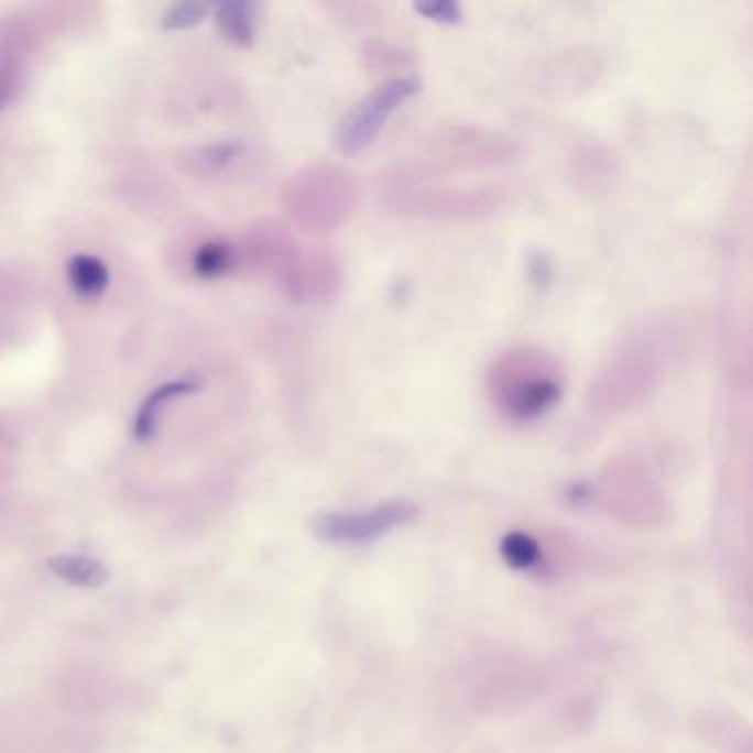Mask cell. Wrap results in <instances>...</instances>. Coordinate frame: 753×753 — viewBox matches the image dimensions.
I'll return each mask as SVG.
<instances>
[{"label":"cell","mask_w":753,"mask_h":753,"mask_svg":"<svg viewBox=\"0 0 753 753\" xmlns=\"http://www.w3.org/2000/svg\"><path fill=\"white\" fill-rule=\"evenodd\" d=\"M489 388L498 410L513 421L544 416L561 399L559 367L539 349H515L504 353L489 375Z\"/></svg>","instance_id":"1"},{"label":"cell","mask_w":753,"mask_h":753,"mask_svg":"<svg viewBox=\"0 0 753 753\" xmlns=\"http://www.w3.org/2000/svg\"><path fill=\"white\" fill-rule=\"evenodd\" d=\"M421 91V80L416 78H394L379 89H373L362 98L338 124L336 146L345 155L360 153L367 149L379 133L385 129L388 120L401 109L410 98Z\"/></svg>","instance_id":"2"},{"label":"cell","mask_w":753,"mask_h":753,"mask_svg":"<svg viewBox=\"0 0 753 753\" xmlns=\"http://www.w3.org/2000/svg\"><path fill=\"white\" fill-rule=\"evenodd\" d=\"M418 509L412 500H392L367 511L320 513L312 520V533L329 544H367L385 537L394 528L412 522Z\"/></svg>","instance_id":"3"},{"label":"cell","mask_w":753,"mask_h":753,"mask_svg":"<svg viewBox=\"0 0 753 753\" xmlns=\"http://www.w3.org/2000/svg\"><path fill=\"white\" fill-rule=\"evenodd\" d=\"M201 390V381L193 379H177V381H168L160 388H155L138 407L135 421H133V438L138 443H149L160 427V414L164 412V407L175 401V399H184L190 394H197Z\"/></svg>","instance_id":"4"},{"label":"cell","mask_w":753,"mask_h":753,"mask_svg":"<svg viewBox=\"0 0 753 753\" xmlns=\"http://www.w3.org/2000/svg\"><path fill=\"white\" fill-rule=\"evenodd\" d=\"M215 21L219 32L239 47H250L257 34V10L243 0H228L215 8Z\"/></svg>","instance_id":"5"},{"label":"cell","mask_w":753,"mask_h":753,"mask_svg":"<svg viewBox=\"0 0 753 753\" xmlns=\"http://www.w3.org/2000/svg\"><path fill=\"white\" fill-rule=\"evenodd\" d=\"M50 570L78 588H100L109 581V568L89 555H56L50 559Z\"/></svg>","instance_id":"6"},{"label":"cell","mask_w":753,"mask_h":753,"mask_svg":"<svg viewBox=\"0 0 753 753\" xmlns=\"http://www.w3.org/2000/svg\"><path fill=\"white\" fill-rule=\"evenodd\" d=\"M67 279L83 298H98L109 287V270L94 254H76L67 263Z\"/></svg>","instance_id":"7"},{"label":"cell","mask_w":753,"mask_h":753,"mask_svg":"<svg viewBox=\"0 0 753 753\" xmlns=\"http://www.w3.org/2000/svg\"><path fill=\"white\" fill-rule=\"evenodd\" d=\"M234 261V252L223 241H208L197 248L193 257V270L201 279H219L223 276Z\"/></svg>","instance_id":"8"},{"label":"cell","mask_w":753,"mask_h":753,"mask_svg":"<svg viewBox=\"0 0 753 753\" xmlns=\"http://www.w3.org/2000/svg\"><path fill=\"white\" fill-rule=\"evenodd\" d=\"M500 553L504 557V561L513 568H531L539 561V546L533 537L524 535V533H511L502 539L500 544Z\"/></svg>","instance_id":"9"},{"label":"cell","mask_w":753,"mask_h":753,"mask_svg":"<svg viewBox=\"0 0 753 753\" xmlns=\"http://www.w3.org/2000/svg\"><path fill=\"white\" fill-rule=\"evenodd\" d=\"M210 6L206 3H197V0H188V3H175L173 8H168L162 17V30L166 32H179V30H190L195 25H199L208 14H210Z\"/></svg>","instance_id":"10"},{"label":"cell","mask_w":753,"mask_h":753,"mask_svg":"<svg viewBox=\"0 0 753 753\" xmlns=\"http://www.w3.org/2000/svg\"><path fill=\"white\" fill-rule=\"evenodd\" d=\"M416 12L429 21L445 23V25H454L462 19L460 8L456 3H447V0H443V3H418Z\"/></svg>","instance_id":"11"},{"label":"cell","mask_w":753,"mask_h":753,"mask_svg":"<svg viewBox=\"0 0 753 753\" xmlns=\"http://www.w3.org/2000/svg\"><path fill=\"white\" fill-rule=\"evenodd\" d=\"M17 69L12 63L0 61V111L14 98L17 94Z\"/></svg>","instance_id":"12"}]
</instances>
